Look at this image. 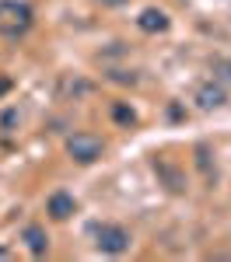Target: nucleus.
I'll list each match as a JSON object with an SVG mask.
<instances>
[{"mask_svg": "<svg viewBox=\"0 0 231 262\" xmlns=\"http://www.w3.org/2000/svg\"><path fill=\"white\" fill-rule=\"evenodd\" d=\"M32 28V7L18 0H0V35L4 39H18Z\"/></svg>", "mask_w": 231, "mask_h": 262, "instance_id": "1", "label": "nucleus"}, {"mask_svg": "<svg viewBox=\"0 0 231 262\" xmlns=\"http://www.w3.org/2000/svg\"><path fill=\"white\" fill-rule=\"evenodd\" d=\"M102 150H105V143L98 140V137H91V133H74V137L67 140V154H70L74 161H81V164L98 161Z\"/></svg>", "mask_w": 231, "mask_h": 262, "instance_id": "2", "label": "nucleus"}, {"mask_svg": "<svg viewBox=\"0 0 231 262\" xmlns=\"http://www.w3.org/2000/svg\"><path fill=\"white\" fill-rule=\"evenodd\" d=\"M95 245L102 248L105 255H123L126 248H130V234L119 224H98L95 227Z\"/></svg>", "mask_w": 231, "mask_h": 262, "instance_id": "3", "label": "nucleus"}, {"mask_svg": "<svg viewBox=\"0 0 231 262\" xmlns=\"http://www.w3.org/2000/svg\"><path fill=\"white\" fill-rule=\"evenodd\" d=\"M46 210H49V217H53V221H67V217L77 210V203H74L70 192H53L49 203H46Z\"/></svg>", "mask_w": 231, "mask_h": 262, "instance_id": "4", "label": "nucleus"}, {"mask_svg": "<svg viewBox=\"0 0 231 262\" xmlns=\"http://www.w3.org/2000/svg\"><path fill=\"white\" fill-rule=\"evenodd\" d=\"M196 105H200L203 112L221 108V105H224V88H221V84H203V88L196 91Z\"/></svg>", "mask_w": 231, "mask_h": 262, "instance_id": "5", "label": "nucleus"}, {"mask_svg": "<svg viewBox=\"0 0 231 262\" xmlns=\"http://www.w3.org/2000/svg\"><path fill=\"white\" fill-rule=\"evenodd\" d=\"M25 245H28V252H32V255H46L49 238H46V231H42L39 224H28V227H25Z\"/></svg>", "mask_w": 231, "mask_h": 262, "instance_id": "6", "label": "nucleus"}, {"mask_svg": "<svg viewBox=\"0 0 231 262\" xmlns=\"http://www.w3.org/2000/svg\"><path fill=\"white\" fill-rule=\"evenodd\" d=\"M137 25H140L144 32H165V28H168V14H165V11H158V7H147L144 14L137 18Z\"/></svg>", "mask_w": 231, "mask_h": 262, "instance_id": "7", "label": "nucleus"}, {"mask_svg": "<svg viewBox=\"0 0 231 262\" xmlns=\"http://www.w3.org/2000/svg\"><path fill=\"white\" fill-rule=\"evenodd\" d=\"M112 119L123 122V126H133V122H137V116H133V108H126V105H116V108H112Z\"/></svg>", "mask_w": 231, "mask_h": 262, "instance_id": "8", "label": "nucleus"}, {"mask_svg": "<svg viewBox=\"0 0 231 262\" xmlns=\"http://www.w3.org/2000/svg\"><path fill=\"white\" fill-rule=\"evenodd\" d=\"M0 259H7V248H0Z\"/></svg>", "mask_w": 231, "mask_h": 262, "instance_id": "9", "label": "nucleus"}, {"mask_svg": "<svg viewBox=\"0 0 231 262\" xmlns=\"http://www.w3.org/2000/svg\"><path fill=\"white\" fill-rule=\"evenodd\" d=\"M109 4H123V0H109Z\"/></svg>", "mask_w": 231, "mask_h": 262, "instance_id": "10", "label": "nucleus"}]
</instances>
